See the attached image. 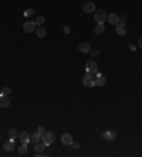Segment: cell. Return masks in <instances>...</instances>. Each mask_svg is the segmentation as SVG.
<instances>
[{
  "instance_id": "6da1fadb",
  "label": "cell",
  "mask_w": 142,
  "mask_h": 157,
  "mask_svg": "<svg viewBox=\"0 0 142 157\" xmlns=\"http://www.w3.org/2000/svg\"><path fill=\"white\" fill-rule=\"evenodd\" d=\"M54 140H55V135H54L53 132H44V133L41 135V141H43L46 146L53 144Z\"/></svg>"
},
{
  "instance_id": "7a4b0ae2",
  "label": "cell",
  "mask_w": 142,
  "mask_h": 157,
  "mask_svg": "<svg viewBox=\"0 0 142 157\" xmlns=\"http://www.w3.org/2000/svg\"><path fill=\"white\" fill-rule=\"evenodd\" d=\"M94 20H95L97 24H104L106 20L105 10H95V13H94Z\"/></svg>"
},
{
  "instance_id": "3957f363",
  "label": "cell",
  "mask_w": 142,
  "mask_h": 157,
  "mask_svg": "<svg viewBox=\"0 0 142 157\" xmlns=\"http://www.w3.org/2000/svg\"><path fill=\"white\" fill-rule=\"evenodd\" d=\"M85 71H87L88 74L95 75V74L98 72V64H97L94 60H88V61L85 62Z\"/></svg>"
},
{
  "instance_id": "277c9868",
  "label": "cell",
  "mask_w": 142,
  "mask_h": 157,
  "mask_svg": "<svg viewBox=\"0 0 142 157\" xmlns=\"http://www.w3.org/2000/svg\"><path fill=\"white\" fill-rule=\"evenodd\" d=\"M83 85L87 88H91L95 85V75H92V74H85V76L83 78Z\"/></svg>"
},
{
  "instance_id": "5b68a950",
  "label": "cell",
  "mask_w": 142,
  "mask_h": 157,
  "mask_svg": "<svg viewBox=\"0 0 142 157\" xmlns=\"http://www.w3.org/2000/svg\"><path fill=\"white\" fill-rule=\"evenodd\" d=\"M126 31H128V28H126V24L125 23H117L115 24V33L118 35H125L126 34Z\"/></svg>"
},
{
  "instance_id": "8992f818",
  "label": "cell",
  "mask_w": 142,
  "mask_h": 157,
  "mask_svg": "<svg viewBox=\"0 0 142 157\" xmlns=\"http://www.w3.org/2000/svg\"><path fill=\"white\" fill-rule=\"evenodd\" d=\"M36 21H26L24 24H23V30L26 31V33H34L36 31Z\"/></svg>"
},
{
  "instance_id": "52a82bcc",
  "label": "cell",
  "mask_w": 142,
  "mask_h": 157,
  "mask_svg": "<svg viewBox=\"0 0 142 157\" xmlns=\"http://www.w3.org/2000/svg\"><path fill=\"white\" fill-rule=\"evenodd\" d=\"M106 84V79H105V76L98 71L97 74H95V85H98V87H104Z\"/></svg>"
},
{
  "instance_id": "ba28073f",
  "label": "cell",
  "mask_w": 142,
  "mask_h": 157,
  "mask_svg": "<svg viewBox=\"0 0 142 157\" xmlns=\"http://www.w3.org/2000/svg\"><path fill=\"white\" fill-rule=\"evenodd\" d=\"M83 12H85V13H94L95 12V3L94 1H85L83 4Z\"/></svg>"
},
{
  "instance_id": "9c48e42d",
  "label": "cell",
  "mask_w": 142,
  "mask_h": 157,
  "mask_svg": "<svg viewBox=\"0 0 142 157\" xmlns=\"http://www.w3.org/2000/svg\"><path fill=\"white\" fill-rule=\"evenodd\" d=\"M106 21H108L109 24L115 26L117 23H119V16H118L117 13H109V14H106Z\"/></svg>"
},
{
  "instance_id": "30bf717a",
  "label": "cell",
  "mask_w": 142,
  "mask_h": 157,
  "mask_svg": "<svg viewBox=\"0 0 142 157\" xmlns=\"http://www.w3.org/2000/svg\"><path fill=\"white\" fill-rule=\"evenodd\" d=\"M102 137L108 141H112V140L117 139V132H114V130H106L102 133Z\"/></svg>"
},
{
  "instance_id": "8fae6325",
  "label": "cell",
  "mask_w": 142,
  "mask_h": 157,
  "mask_svg": "<svg viewBox=\"0 0 142 157\" xmlns=\"http://www.w3.org/2000/svg\"><path fill=\"white\" fill-rule=\"evenodd\" d=\"M72 141H74V140H72V136H71L70 133H64V135L61 136V143H63L64 146H71Z\"/></svg>"
},
{
  "instance_id": "7c38bea8",
  "label": "cell",
  "mask_w": 142,
  "mask_h": 157,
  "mask_svg": "<svg viewBox=\"0 0 142 157\" xmlns=\"http://www.w3.org/2000/svg\"><path fill=\"white\" fill-rule=\"evenodd\" d=\"M9 105H10V99L6 95H1L0 93V108H7Z\"/></svg>"
},
{
  "instance_id": "4fadbf2b",
  "label": "cell",
  "mask_w": 142,
  "mask_h": 157,
  "mask_svg": "<svg viewBox=\"0 0 142 157\" xmlns=\"http://www.w3.org/2000/svg\"><path fill=\"white\" fill-rule=\"evenodd\" d=\"M78 50L81 52H89L91 51V44L89 43H81V44H78Z\"/></svg>"
},
{
  "instance_id": "5bb4252c",
  "label": "cell",
  "mask_w": 142,
  "mask_h": 157,
  "mask_svg": "<svg viewBox=\"0 0 142 157\" xmlns=\"http://www.w3.org/2000/svg\"><path fill=\"white\" fill-rule=\"evenodd\" d=\"M14 147H16L14 146V139H10V140H7V141H4V150L6 152H12Z\"/></svg>"
},
{
  "instance_id": "9a60e30c",
  "label": "cell",
  "mask_w": 142,
  "mask_h": 157,
  "mask_svg": "<svg viewBox=\"0 0 142 157\" xmlns=\"http://www.w3.org/2000/svg\"><path fill=\"white\" fill-rule=\"evenodd\" d=\"M30 137H31V136H30L27 132H21V133L18 135V140H20L21 143H29V141H30Z\"/></svg>"
},
{
  "instance_id": "2e32d148",
  "label": "cell",
  "mask_w": 142,
  "mask_h": 157,
  "mask_svg": "<svg viewBox=\"0 0 142 157\" xmlns=\"http://www.w3.org/2000/svg\"><path fill=\"white\" fill-rule=\"evenodd\" d=\"M46 147H47V146H46L43 141H41V143H40V141H38V143H34V152L36 153H43V150H44Z\"/></svg>"
},
{
  "instance_id": "e0dca14e",
  "label": "cell",
  "mask_w": 142,
  "mask_h": 157,
  "mask_svg": "<svg viewBox=\"0 0 142 157\" xmlns=\"http://www.w3.org/2000/svg\"><path fill=\"white\" fill-rule=\"evenodd\" d=\"M104 31H105L104 24H97V26L94 27V34H102Z\"/></svg>"
},
{
  "instance_id": "ac0fdd59",
  "label": "cell",
  "mask_w": 142,
  "mask_h": 157,
  "mask_svg": "<svg viewBox=\"0 0 142 157\" xmlns=\"http://www.w3.org/2000/svg\"><path fill=\"white\" fill-rule=\"evenodd\" d=\"M30 141H33V143H38V141H41V135H40L38 132H36L34 135L30 137Z\"/></svg>"
},
{
  "instance_id": "d6986e66",
  "label": "cell",
  "mask_w": 142,
  "mask_h": 157,
  "mask_svg": "<svg viewBox=\"0 0 142 157\" xmlns=\"http://www.w3.org/2000/svg\"><path fill=\"white\" fill-rule=\"evenodd\" d=\"M36 34H37L38 38H44L46 34H47V31H46L44 28H41V27H40V28H37V30H36Z\"/></svg>"
},
{
  "instance_id": "ffe728a7",
  "label": "cell",
  "mask_w": 142,
  "mask_h": 157,
  "mask_svg": "<svg viewBox=\"0 0 142 157\" xmlns=\"http://www.w3.org/2000/svg\"><path fill=\"white\" fill-rule=\"evenodd\" d=\"M18 153H20V154L27 153V143H21V146L18 147Z\"/></svg>"
},
{
  "instance_id": "44dd1931",
  "label": "cell",
  "mask_w": 142,
  "mask_h": 157,
  "mask_svg": "<svg viewBox=\"0 0 142 157\" xmlns=\"http://www.w3.org/2000/svg\"><path fill=\"white\" fill-rule=\"evenodd\" d=\"M9 136H10V139H14V140H16V137H18L17 132L14 129H9Z\"/></svg>"
},
{
  "instance_id": "7402d4cb",
  "label": "cell",
  "mask_w": 142,
  "mask_h": 157,
  "mask_svg": "<svg viewBox=\"0 0 142 157\" xmlns=\"http://www.w3.org/2000/svg\"><path fill=\"white\" fill-rule=\"evenodd\" d=\"M44 21H46V18L43 17V16H38L37 20H36V24H37V26H43V24H44Z\"/></svg>"
},
{
  "instance_id": "603a6c76",
  "label": "cell",
  "mask_w": 142,
  "mask_h": 157,
  "mask_svg": "<svg viewBox=\"0 0 142 157\" xmlns=\"http://www.w3.org/2000/svg\"><path fill=\"white\" fill-rule=\"evenodd\" d=\"M10 93H12V89H10L9 87H6V88H3V89H1V95H6V96H9Z\"/></svg>"
},
{
  "instance_id": "cb8c5ba5",
  "label": "cell",
  "mask_w": 142,
  "mask_h": 157,
  "mask_svg": "<svg viewBox=\"0 0 142 157\" xmlns=\"http://www.w3.org/2000/svg\"><path fill=\"white\" fill-rule=\"evenodd\" d=\"M34 14V10L33 9H27V10H24V16L26 17H31Z\"/></svg>"
},
{
  "instance_id": "d4e9b609",
  "label": "cell",
  "mask_w": 142,
  "mask_h": 157,
  "mask_svg": "<svg viewBox=\"0 0 142 157\" xmlns=\"http://www.w3.org/2000/svg\"><path fill=\"white\" fill-rule=\"evenodd\" d=\"M91 54V57H98L100 55V50H92V51H89Z\"/></svg>"
},
{
  "instance_id": "484cf974",
  "label": "cell",
  "mask_w": 142,
  "mask_h": 157,
  "mask_svg": "<svg viewBox=\"0 0 142 157\" xmlns=\"http://www.w3.org/2000/svg\"><path fill=\"white\" fill-rule=\"evenodd\" d=\"M128 47H129V50H131V51H135V50H137V45H135V44H132V43H129V44H128Z\"/></svg>"
},
{
  "instance_id": "4316f807",
  "label": "cell",
  "mask_w": 142,
  "mask_h": 157,
  "mask_svg": "<svg viewBox=\"0 0 142 157\" xmlns=\"http://www.w3.org/2000/svg\"><path fill=\"white\" fill-rule=\"evenodd\" d=\"M37 132H38V133H40V135H43V133H44V132H46V129H44V127H43V126H38V127H37Z\"/></svg>"
},
{
  "instance_id": "83f0119b",
  "label": "cell",
  "mask_w": 142,
  "mask_h": 157,
  "mask_svg": "<svg viewBox=\"0 0 142 157\" xmlns=\"http://www.w3.org/2000/svg\"><path fill=\"white\" fill-rule=\"evenodd\" d=\"M71 147H72V149H80V144H78L77 141H72V143H71Z\"/></svg>"
},
{
  "instance_id": "f1b7e54d",
  "label": "cell",
  "mask_w": 142,
  "mask_h": 157,
  "mask_svg": "<svg viewBox=\"0 0 142 157\" xmlns=\"http://www.w3.org/2000/svg\"><path fill=\"white\" fill-rule=\"evenodd\" d=\"M70 31H71V28H70V27H64V33H67V34H68Z\"/></svg>"
},
{
  "instance_id": "f546056e",
  "label": "cell",
  "mask_w": 142,
  "mask_h": 157,
  "mask_svg": "<svg viewBox=\"0 0 142 157\" xmlns=\"http://www.w3.org/2000/svg\"><path fill=\"white\" fill-rule=\"evenodd\" d=\"M119 21H121V23H125V21H126V17H125V16L119 17Z\"/></svg>"
},
{
  "instance_id": "4dcf8cb0",
  "label": "cell",
  "mask_w": 142,
  "mask_h": 157,
  "mask_svg": "<svg viewBox=\"0 0 142 157\" xmlns=\"http://www.w3.org/2000/svg\"><path fill=\"white\" fill-rule=\"evenodd\" d=\"M138 45H139V48L142 50V38H139V41H138Z\"/></svg>"
}]
</instances>
